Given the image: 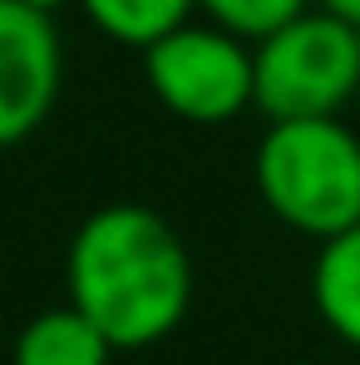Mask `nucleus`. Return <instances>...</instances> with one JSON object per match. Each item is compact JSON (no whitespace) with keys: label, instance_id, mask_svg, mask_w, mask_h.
I'll use <instances>...</instances> for the list:
<instances>
[{"label":"nucleus","instance_id":"obj_8","mask_svg":"<svg viewBox=\"0 0 360 365\" xmlns=\"http://www.w3.org/2000/svg\"><path fill=\"white\" fill-rule=\"evenodd\" d=\"M79 5H84V15H89L109 40L148 50V45H158L163 35H173V30L187 25V10H192L197 0H79Z\"/></svg>","mask_w":360,"mask_h":365},{"label":"nucleus","instance_id":"obj_5","mask_svg":"<svg viewBox=\"0 0 360 365\" xmlns=\"http://www.w3.org/2000/svg\"><path fill=\"white\" fill-rule=\"evenodd\" d=\"M64 79L60 30L45 10L0 0V148L25 143L50 119Z\"/></svg>","mask_w":360,"mask_h":365},{"label":"nucleus","instance_id":"obj_6","mask_svg":"<svg viewBox=\"0 0 360 365\" xmlns=\"http://www.w3.org/2000/svg\"><path fill=\"white\" fill-rule=\"evenodd\" d=\"M109 361H114V346L69 302L25 321L15 346H10V365H109Z\"/></svg>","mask_w":360,"mask_h":365},{"label":"nucleus","instance_id":"obj_7","mask_svg":"<svg viewBox=\"0 0 360 365\" xmlns=\"http://www.w3.org/2000/svg\"><path fill=\"white\" fill-rule=\"evenodd\" d=\"M311 302L326 331L360 351V227L321 242L311 267Z\"/></svg>","mask_w":360,"mask_h":365},{"label":"nucleus","instance_id":"obj_2","mask_svg":"<svg viewBox=\"0 0 360 365\" xmlns=\"http://www.w3.org/2000/svg\"><path fill=\"white\" fill-rule=\"evenodd\" d=\"M252 178L267 212L292 232L331 242L360 227V138L341 119L272 123Z\"/></svg>","mask_w":360,"mask_h":365},{"label":"nucleus","instance_id":"obj_1","mask_svg":"<svg viewBox=\"0 0 360 365\" xmlns=\"http://www.w3.org/2000/svg\"><path fill=\"white\" fill-rule=\"evenodd\" d=\"M69 306L114 351L158 346L187 321L192 262L182 237L138 202H109L79 222L64 257Z\"/></svg>","mask_w":360,"mask_h":365},{"label":"nucleus","instance_id":"obj_12","mask_svg":"<svg viewBox=\"0 0 360 365\" xmlns=\"http://www.w3.org/2000/svg\"><path fill=\"white\" fill-rule=\"evenodd\" d=\"M356 40H360V25H356Z\"/></svg>","mask_w":360,"mask_h":365},{"label":"nucleus","instance_id":"obj_4","mask_svg":"<svg viewBox=\"0 0 360 365\" xmlns=\"http://www.w3.org/2000/svg\"><path fill=\"white\" fill-rule=\"evenodd\" d=\"M153 99L187 123H227L257 104V64L247 40L217 25H182L143 50Z\"/></svg>","mask_w":360,"mask_h":365},{"label":"nucleus","instance_id":"obj_11","mask_svg":"<svg viewBox=\"0 0 360 365\" xmlns=\"http://www.w3.org/2000/svg\"><path fill=\"white\" fill-rule=\"evenodd\" d=\"M20 5H35V10H45V15H50V10H55V5H64V0H20Z\"/></svg>","mask_w":360,"mask_h":365},{"label":"nucleus","instance_id":"obj_3","mask_svg":"<svg viewBox=\"0 0 360 365\" xmlns=\"http://www.w3.org/2000/svg\"><path fill=\"white\" fill-rule=\"evenodd\" d=\"M257 109L272 123L336 119L360 89L356 25L331 10H306L301 20L267 35L257 50Z\"/></svg>","mask_w":360,"mask_h":365},{"label":"nucleus","instance_id":"obj_10","mask_svg":"<svg viewBox=\"0 0 360 365\" xmlns=\"http://www.w3.org/2000/svg\"><path fill=\"white\" fill-rule=\"evenodd\" d=\"M321 10H331V15H341V20L360 25V0H321Z\"/></svg>","mask_w":360,"mask_h":365},{"label":"nucleus","instance_id":"obj_9","mask_svg":"<svg viewBox=\"0 0 360 365\" xmlns=\"http://www.w3.org/2000/svg\"><path fill=\"white\" fill-rule=\"evenodd\" d=\"M202 10H207V20L217 25V30H227V35H237V40H267V35H277L282 25H292L306 15V5L311 0H197Z\"/></svg>","mask_w":360,"mask_h":365}]
</instances>
